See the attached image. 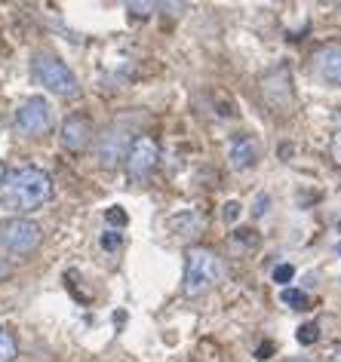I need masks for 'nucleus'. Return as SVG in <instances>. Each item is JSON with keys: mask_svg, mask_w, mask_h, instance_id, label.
Returning a JSON list of instances; mask_svg holds the SVG:
<instances>
[{"mask_svg": "<svg viewBox=\"0 0 341 362\" xmlns=\"http://www.w3.org/2000/svg\"><path fill=\"white\" fill-rule=\"evenodd\" d=\"M52 197V178L37 166H22L0 181V206L10 212H31Z\"/></svg>", "mask_w": 341, "mask_h": 362, "instance_id": "nucleus-1", "label": "nucleus"}, {"mask_svg": "<svg viewBox=\"0 0 341 362\" xmlns=\"http://www.w3.org/2000/svg\"><path fill=\"white\" fill-rule=\"evenodd\" d=\"M221 279V258L206 246H191L185 255V283L182 292L187 298H200Z\"/></svg>", "mask_w": 341, "mask_h": 362, "instance_id": "nucleus-2", "label": "nucleus"}, {"mask_svg": "<svg viewBox=\"0 0 341 362\" xmlns=\"http://www.w3.org/2000/svg\"><path fill=\"white\" fill-rule=\"evenodd\" d=\"M31 71H34V80H37L40 86H47L50 93L65 95V98H74L80 93V83H77L74 71H71L62 59L50 56V52H37L34 62H31Z\"/></svg>", "mask_w": 341, "mask_h": 362, "instance_id": "nucleus-3", "label": "nucleus"}, {"mask_svg": "<svg viewBox=\"0 0 341 362\" xmlns=\"http://www.w3.org/2000/svg\"><path fill=\"white\" fill-rule=\"evenodd\" d=\"M40 240H43L40 224H34L28 218H10L0 224V246L13 252V255H28V252L40 246Z\"/></svg>", "mask_w": 341, "mask_h": 362, "instance_id": "nucleus-4", "label": "nucleus"}, {"mask_svg": "<svg viewBox=\"0 0 341 362\" xmlns=\"http://www.w3.org/2000/svg\"><path fill=\"white\" fill-rule=\"evenodd\" d=\"M50 126H52V111H50L47 98L31 95L19 105V111H16V132L19 135H25V139H40V135L50 132Z\"/></svg>", "mask_w": 341, "mask_h": 362, "instance_id": "nucleus-5", "label": "nucleus"}, {"mask_svg": "<svg viewBox=\"0 0 341 362\" xmlns=\"http://www.w3.org/2000/svg\"><path fill=\"white\" fill-rule=\"evenodd\" d=\"M262 95H265V105L271 107L274 114H289L292 105H295V89H292L289 68L280 65L277 71H271V74L262 80Z\"/></svg>", "mask_w": 341, "mask_h": 362, "instance_id": "nucleus-6", "label": "nucleus"}, {"mask_svg": "<svg viewBox=\"0 0 341 362\" xmlns=\"http://www.w3.org/2000/svg\"><path fill=\"white\" fill-rule=\"evenodd\" d=\"M123 160H127V172H129L132 181H148L151 172H154L157 163H160V148H157L154 139L139 135V139L127 148V157Z\"/></svg>", "mask_w": 341, "mask_h": 362, "instance_id": "nucleus-7", "label": "nucleus"}, {"mask_svg": "<svg viewBox=\"0 0 341 362\" xmlns=\"http://www.w3.org/2000/svg\"><path fill=\"white\" fill-rule=\"evenodd\" d=\"M311 71L320 83L329 86H341V47L329 43V47H320L311 56Z\"/></svg>", "mask_w": 341, "mask_h": 362, "instance_id": "nucleus-8", "label": "nucleus"}, {"mask_svg": "<svg viewBox=\"0 0 341 362\" xmlns=\"http://www.w3.org/2000/svg\"><path fill=\"white\" fill-rule=\"evenodd\" d=\"M89 141H93V123H89L86 117L74 114L62 123V144H65L68 151L80 153V151L89 148Z\"/></svg>", "mask_w": 341, "mask_h": 362, "instance_id": "nucleus-9", "label": "nucleus"}, {"mask_svg": "<svg viewBox=\"0 0 341 362\" xmlns=\"http://www.w3.org/2000/svg\"><path fill=\"white\" fill-rule=\"evenodd\" d=\"M258 153H262V144H258L255 135H237V139L231 141V148H228V160H231V166H234L237 172H243L249 166H255Z\"/></svg>", "mask_w": 341, "mask_h": 362, "instance_id": "nucleus-10", "label": "nucleus"}, {"mask_svg": "<svg viewBox=\"0 0 341 362\" xmlns=\"http://www.w3.org/2000/svg\"><path fill=\"white\" fill-rule=\"evenodd\" d=\"M123 157H127V135L120 129H108L102 139H98V163H102L105 169H114Z\"/></svg>", "mask_w": 341, "mask_h": 362, "instance_id": "nucleus-11", "label": "nucleus"}, {"mask_svg": "<svg viewBox=\"0 0 341 362\" xmlns=\"http://www.w3.org/2000/svg\"><path fill=\"white\" fill-rule=\"evenodd\" d=\"M169 224H173V230L178 233V237H194V233L200 230L203 221L197 218V212H182V215H175Z\"/></svg>", "mask_w": 341, "mask_h": 362, "instance_id": "nucleus-12", "label": "nucleus"}, {"mask_svg": "<svg viewBox=\"0 0 341 362\" xmlns=\"http://www.w3.org/2000/svg\"><path fill=\"white\" fill-rule=\"evenodd\" d=\"M16 356H19V341L10 329L0 325V362H16Z\"/></svg>", "mask_w": 341, "mask_h": 362, "instance_id": "nucleus-13", "label": "nucleus"}, {"mask_svg": "<svg viewBox=\"0 0 341 362\" xmlns=\"http://www.w3.org/2000/svg\"><path fill=\"white\" fill-rule=\"evenodd\" d=\"M280 301H283L286 307H295V310H304V307H308V295H304L301 288H283V292H280Z\"/></svg>", "mask_w": 341, "mask_h": 362, "instance_id": "nucleus-14", "label": "nucleus"}, {"mask_svg": "<svg viewBox=\"0 0 341 362\" xmlns=\"http://www.w3.org/2000/svg\"><path fill=\"white\" fill-rule=\"evenodd\" d=\"M317 338H320V329H317V322H308V325H301L299 329V344H317Z\"/></svg>", "mask_w": 341, "mask_h": 362, "instance_id": "nucleus-15", "label": "nucleus"}, {"mask_svg": "<svg viewBox=\"0 0 341 362\" xmlns=\"http://www.w3.org/2000/svg\"><path fill=\"white\" fill-rule=\"evenodd\" d=\"M120 243H123V237H120L117 230H108V233H102V249H105V252L120 249Z\"/></svg>", "mask_w": 341, "mask_h": 362, "instance_id": "nucleus-16", "label": "nucleus"}, {"mask_svg": "<svg viewBox=\"0 0 341 362\" xmlns=\"http://www.w3.org/2000/svg\"><path fill=\"white\" fill-rule=\"evenodd\" d=\"M292 276H295V267L292 264H280V267L274 270V283H280V286L292 283Z\"/></svg>", "mask_w": 341, "mask_h": 362, "instance_id": "nucleus-17", "label": "nucleus"}, {"mask_svg": "<svg viewBox=\"0 0 341 362\" xmlns=\"http://www.w3.org/2000/svg\"><path fill=\"white\" fill-rule=\"evenodd\" d=\"M108 221L111 224H117V228H123V224H127V212L120 209V206H111V209H108V215H105Z\"/></svg>", "mask_w": 341, "mask_h": 362, "instance_id": "nucleus-18", "label": "nucleus"}, {"mask_svg": "<svg viewBox=\"0 0 341 362\" xmlns=\"http://www.w3.org/2000/svg\"><path fill=\"white\" fill-rule=\"evenodd\" d=\"M221 218L228 221V224H234L240 218V203H224V209H221Z\"/></svg>", "mask_w": 341, "mask_h": 362, "instance_id": "nucleus-19", "label": "nucleus"}, {"mask_svg": "<svg viewBox=\"0 0 341 362\" xmlns=\"http://www.w3.org/2000/svg\"><path fill=\"white\" fill-rule=\"evenodd\" d=\"M127 10H132V13H136V16H148L151 10H154V4H129V6H127Z\"/></svg>", "mask_w": 341, "mask_h": 362, "instance_id": "nucleus-20", "label": "nucleus"}, {"mask_svg": "<svg viewBox=\"0 0 341 362\" xmlns=\"http://www.w3.org/2000/svg\"><path fill=\"white\" fill-rule=\"evenodd\" d=\"M332 157L341 163V129L335 132V139H332Z\"/></svg>", "mask_w": 341, "mask_h": 362, "instance_id": "nucleus-21", "label": "nucleus"}, {"mask_svg": "<svg viewBox=\"0 0 341 362\" xmlns=\"http://www.w3.org/2000/svg\"><path fill=\"white\" fill-rule=\"evenodd\" d=\"M6 178V166H4V163H0V181H4Z\"/></svg>", "mask_w": 341, "mask_h": 362, "instance_id": "nucleus-22", "label": "nucleus"}, {"mask_svg": "<svg viewBox=\"0 0 341 362\" xmlns=\"http://www.w3.org/2000/svg\"><path fill=\"white\" fill-rule=\"evenodd\" d=\"M289 362H308V359H289Z\"/></svg>", "mask_w": 341, "mask_h": 362, "instance_id": "nucleus-23", "label": "nucleus"}, {"mask_svg": "<svg viewBox=\"0 0 341 362\" xmlns=\"http://www.w3.org/2000/svg\"><path fill=\"white\" fill-rule=\"evenodd\" d=\"M338 359H341V350H338Z\"/></svg>", "mask_w": 341, "mask_h": 362, "instance_id": "nucleus-24", "label": "nucleus"}, {"mask_svg": "<svg viewBox=\"0 0 341 362\" xmlns=\"http://www.w3.org/2000/svg\"><path fill=\"white\" fill-rule=\"evenodd\" d=\"M338 252H341V246H338Z\"/></svg>", "mask_w": 341, "mask_h": 362, "instance_id": "nucleus-25", "label": "nucleus"}]
</instances>
